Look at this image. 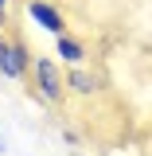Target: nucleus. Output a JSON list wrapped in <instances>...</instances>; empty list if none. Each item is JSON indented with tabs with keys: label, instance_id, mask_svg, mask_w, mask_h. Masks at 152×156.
<instances>
[{
	"label": "nucleus",
	"instance_id": "obj_7",
	"mask_svg": "<svg viewBox=\"0 0 152 156\" xmlns=\"http://www.w3.org/2000/svg\"><path fill=\"white\" fill-rule=\"evenodd\" d=\"M0 152H4V140H0Z\"/></svg>",
	"mask_w": 152,
	"mask_h": 156
},
{
	"label": "nucleus",
	"instance_id": "obj_4",
	"mask_svg": "<svg viewBox=\"0 0 152 156\" xmlns=\"http://www.w3.org/2000/svg\"><path fill=\"white\" fill-rule=\"evenodd\" d=\"M55 55L66 62V66H78L82 58H86V47H82V39H74V35H55Z\"/></svg>",
	"mask_w": 152,
	"mask_h": 156
},
{
	"label": "nucleus",
	"instance_id": "obj_6",
	"mask_svg": "<svg viewBox=\"0 0 152 156\" xmlns=\"http://www.w3.org/2000/svg\"><path fill=\"white\" fill-rule=\"evenodd\" d=\"M8 4H12V0H0V20L8 16Z\"/></svg>",
	"mask_w": 152,
	"mask_h": 156
},
{
	"label": "nucleus",
	"instance_id": "obj_3",
	"mask_svg": "<svg viewBox=\"0 0 152 156\" xmlns=\"http://www.w3.org/2000/svg\"><path fill=\"white\" fill-rule=\"evenodd\" d=\"M27 20L39 23L43 31H51V35H62L66 31V16L58 12L55 4H47V0H27Z\"/></svg>",
	"mask_w": 152,
	"mask_h": 156
},
{
	"label": "nucleus",
	"instance_id": "obj_1",
	"mask_svg": "<svg viewBox=\"0 0 152 156\" xmlns=\"http://www.w3.org/2000/svg\"><path fill=\"white\" fill-rule=\"evenodd\" d=\"M31 62L35 58L27 55V47L19 39H0V74L8 82H23L27 70H31Z\"/></svg>",
	"mask_w": 152,
	"mask_h": 156
},
{
	"label": "nucleus",
	"instance_id": "obj_2",
	"mask_svg": "<svg viewBox=\"0 0 152 156\" xmlns=\"http://www.w3.org/2000/svg\"><path fill=\"white\" fill-rule=\"evenodd\" d=\"M31 70H35L39 98H43V101H51V105H58L62 94H66V82H62V74H58L55 58H35V62H31Z\"/></svg>",
	"mask_w": 152,
	"mask_h": 156
},
{
	"label": "nucleus",
	"instance_id": "obj_5",
	"mask_svg": "<svg viewBox=\"0 0 152 156\" xmlns=\"http://www.w3.org/2000/svg\"><path fill=\"white\" fill-rule=\"evenodd\" d=\"M66 86H70L74 94H97V90H101V82H97L94 74H86V70H78V66H70V74H66Z\"/></svg>",
	"mask_w": 152,
	"mask_h": 156
}]
</instances>
